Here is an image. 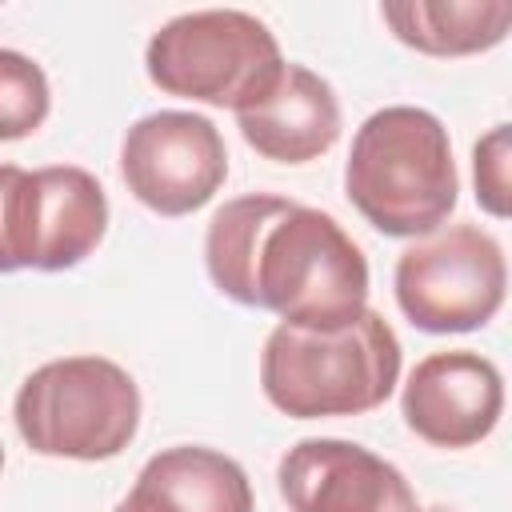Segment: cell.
<instances>
[{"label": "cell", "mask_w": 512, "mask_h": 512, "mask_svg": "<svg viewBox=\"0 0 512 512\" xmlns=\"http://www.w3.org/2000/svg\"><path fill=\"white\" fill-rule=\"evenodd\" d=\"M344 192L352 208L384 236L436 232L460 196L448 128L412 104H388L372 112L344 164Z\"/></svg>", "instance_id": "cell-2"}, {"label": "cell", "mask_w": 512, "mask_h": 512, "mask_svg": "<svg viewBox=\"0 0 512 512\" xmlns=\"http://www.w3.org/2000/svg\"><path fill=\"white\" fill-rule=\"evenodd\" d=\"M12 416L40 456L112 460L140 428V388L108 356H64L24 376Z\"/></svg>", "instance_id": "cell-4"}, {"label": "cell", "mask_w": 512, "mask_h": 512, "mask_svg": "<svg viewBox=\"0 0 512 512\" xmlns=\"http://www.w3.org/2000/svg\"><path fill=\"white\" fill-rule=\"evenodd\" d=\"M392 284L400 312L420 332H472L500 312L508 264L492 232L448 224L400 252Z\"/></svg>", "instance_id": "cell-6"}, {"label": "cell", "mask_w": 512, "mask_h": 512, "mask_svg": "<svg viewBox=\"0 0 512 512\" xmlns=\"http://www.w3.org/2000/svg\"><path fill=\"white\" fill-rule=\"evenodd\" d=\"M236 124L264 160L308 164L340 140V100L324 76L284 60L280 72L236 108Z\"/></svg>", "instance_id": "cell-10"}, {"label": "cell", "mask_w": 512, "mask_h": 512, "mask_svg": "<svg viewBox=\"0 0 512 512\" xmlns=\"http://www.w3.org/2000/svg\"><path fill=\"white\" fill-rule=\"evenodd\" d=\"M472 172H476V200L488 216H508V124H496L484 140L472 148Z\"/></svg>", "instance_id": "cell-16"}, {"label": "cell", "mask_w": 512, "mask_h": 512, "mask_svg": "<svg viewBox=\"0 0 512 512\" xmlns=\"http://www.w3.org/2000/svg\"><path fill=\"white\" fill-rule=\"evenodd\" d=\"M288 512H424L396 464L364 444L308 436L276 464Z\"/></svg>", "instance_id": "cell-8"}, {"label": "cell", "mask_w": 512, "mask_h": 512, "mask_svg": "<svg viewBox=\"0 0 512 512\" xmlns=\"http://www.w3.org/2000/svg\"><path fill=\"white\" fill-rule=\"evenodd\" d=\"M52 108L44 68L12 48H0V140L32 136Z\"/></svg>", "instance_id": "cell-14"}, {"label": "cell", "mask_w": 512, "mask_h": 512, "mask_svg": "<svg viewBox=\"0 0 512 512\" xmlns=\"http://www.w3.org/2000/svg\"><path fill=\"white\" fill-rule=\"evenodd\" d=\"M220 296L268 308L288 328L332 332L368 308V260L332 212L248 192L220 204L204 232Z\"/></svg>", "instance_id": "cell-1"}, {"label": "cell", "mask_w": 512, "mask_h": 512, "mask_svg": "<svg viewBox=\"0 0 512 512\" xmlns=\"http://www.w3.org/2000/svg\"><path fill=\"white\" fill-rule=\"evenodd\" d=\"M432 512H448V508H432Z\"/></svg>", "instance_id": "cell-18"}, {"label": "cell", "mask_w": 512, "mask_h": 512, "mask_svg": "<svg viewBox=\"0 0 512 512\" xmlns=\"http://www.w3.org/2000/svg\"><path fill=\"white\" fill-rule=\"evenodd\" d=\"M396 380L400 340L372 308L332 332L276 324L260 352V388L292 420L372 412L392 396Z\"/></svg>", "instance_id": "cell-3"}, {"label": "cell", "mask_w": 512, "mask_h": 512, "mask_svg": "<svg viewBox=\"0 0 512 512\" xmlns=\"http://www.w3.org/2000/svg\"><path fill=\"white\" fill-rule=\"evenodd\" d=\"M504 412L500 368L468 348L424 356L400 392L404 424L436 448H472L480 444Z\"/></svg>", "instance_id": "cell-9"}, {"label": "cell", "mask_w": 512, "mask_h": 512, "mask_svg": "<svg viewBox=\"0 0 512 512\" xmlns=\"http://www.w3.org/2000/svg\"><path fill=\"white\" fill-rule=\"evenodd\" d=\"M36 172L20 164H0V272H20L36 264Z\"/></svg>", "instance_id": "cell-15"}, {"label": "cell", "mask_w": 512, "mask_h": 512, "mask_svg": "<svg viewBox=\"0 0 512 512\" xmlns=\"http://www.w3.org/2000/svg\"><path fill=\"white\" fill-rule=\"evenodd\" d=\"M116 512H124V508H120V504H116Z\"/></svg>", "instance_id": "cell-19"}, {"label": "cell", "mask_w": 512, "mask_h": 512, "mask_svg": "<svg viewBox=\"0 0 512 512\" xmlns=\"http://www.w3.org/2000/svg\"><path fill=\"white\" fill-rule=\"evenodd\" d=\"M36 272L76 268L108 232V196L88 168L52 164L36 172Z\"/></svg>", "instance_id": "cell-12"}, {"label": "cell", "mask_w": 512, "mask_h": 512, "mask_svg": "<svg viewBox=\"0 0 512 512\" xmlns=\"http://www.w3.org/2000/svg\"><path fill=\"white\" fill-rule=\"evenodd\" d=\"M120 176L156 216H188L220 192L228 176V148L208 116L164 108L140 116L124 132Z\"/></svg>", "instance_id": "cell-7"}, {"label": "cell", "mask_w": 512, "mask_h": 512, "mask_svg": "<svg viewBox=\"0 0 512 512\" xmlns=\"http://www.w3.org/2000/svg\"><path fill=\"white\" fill-rule=\"evenodd\" d=\"M120 508L124 512H252L256 500L248 472L232 456L200 444H180L156 452L140 468Z\"/></svg>", "instance_id": "cell-11"}, {"label": "cell", "mask_w": 512, "mask_h": 512, "mask_svg": "<svg viewBox=\"0 0 512 512\" xmlns=\"http://www.w3.org/2000/svg\"><path fill=\"white\" fill-rule=\"evenodd\" d=\"M384 24L424 56H472L496 48L512 28L508 0H388Z\"/></svg>", "instance_id": "cell-13"}, {"label": "cell", "mask_w": 512, "mask_h": 512, "mask_svg": "<svg viewBox=\"0 0 512 512\" xmlns=\"http://www.w3.org/2000/svg\"><path fill=\"white\" fill-rule=\"evenodd\" d=\"M284 56L264 20L240 8H204L168 20L152 32L144 68L148 80L180 100L240 108L276 72Z\"/></svg>", "instance_id": "cell-5"}, {"label": "cell", "mask_w": 512, "mask_h": 512, "mask_svg": "<svg viewBox=\"0 0 512 512\" xmlns=\"http://www.w3.org/2000/svg\"><path fill=\"white\" fill-rule=\"evenodd\" d=\"M0 468H4V444H0Z\"/></svg>", "instance_id": "cell-17"}]
</instances>
